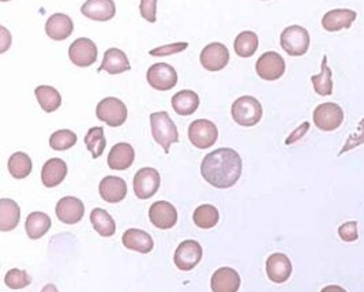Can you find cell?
<instances>
[{
	"label": "cell",
	"instance_id": "1",
	"mask_svg": "<svg viewBox=\"0 0 364 292\" xmlns=\"http://www.w3.org/2000/svg\"><path fill=\"white\" fill-rule=\"evenodd\" d=\"M242 169L241 154L229 147H220L209 153L201 164L203 179L217 188L235 186L242 176Z\"/></svg>",
	"mask_w": 364,
	"mask_h": 292
},
{
	"label": "cell",
	"instance_id": "2",
	"mask_svg": "<svg viewBox=\"0 0 364 292\" xmlns=\"http://www.w3.org/2000/svg\"><path fill=\"white\" fill-rule=\"evenodd\" d=\"M150 127L154 141L162 146L165 153H169L172 144L179 142L178 128L168 112H154L150 115Z\"/></svg>",
	"mask_w": 364,
	"mask_h": 292
},
{
	"label": "cell",
	"instance_id": "3",
	"mask_svg": "<svg viewBox=\"0 0 364 292\" xmlns=\"http://www.w3.org/2000/svg\"><path fill=\"white\" fill-rule=\"evenodd\" d=\"M232 118L238 125L253 127L262 119L263 109L261 103L251 96H242L232 104Z\"/></svg>",
	"mask_w": 364,
	"mask_h": 292
},
{
	"label": "cell",
	"instance_id": "4",
	"mask_svg": "<svg viewBox=\"0 0 364 292\" xmlns=\"http://www.w3.org/2000/svg\"><path fill=\"white\" fill-rule=\"evenodd\" d=\"M280 42L288 55L303 56L310 48V35L302 26H288L281 33Z\"/></svg>",
	"mask_w": 364,
	"mask_h": 292
},
{
	"label": "cell",
	"instance_id": "5",
	"mask_svg": "<svg viewBox=\"0 0 364 292\" xmlns=\"http://www.w3.org/2000/svg\"><path fill=\"white\" fill-rule=\"evenodd\" d=\"M315 126L322 131H334L344 122V111L336 103H324L314 109Z\"/></svg>",
	"mask_w": 364,
	"mask_h": 292
},
{
	"label": "cell",
	"instance_id": "6",
	"mask_svg": "<svg viewBox=\"0 0 364 292\" xmlns=\"http://www.w3.org/2000/svg\"><path fill=\"white\" fill-rule=\"evenodd\" d=\"M96 115L109 127H119L127 119V107L116 97H107L97 105Z\"/></svg>",
	"mask_w": 364,
	"mask_h": 292
},
{
	"label": "cell",
	"instance_id": "7",
	"mask_svg": "<svg viewBox=\"0 0 364 292\" xmlns=\"http://www.w3.org/2000/svg\"><path fill=\"white\" fill-rule=\"evenodd\" d=\"M190 142L198 149L212 147L217 142L219 130L216 125L206 119L194 121L188 127Z\"/></svg>",
	"mask_w": 364,
	"mask_h": 292
},
{
	"label": "cell",
	"instance_id": "8",
	"mask_svg": "<svg viewBox=\"0 0 364 292\" xmlns=\"http://www.w3.org/2000/svg\"><path fill=\"white\" fill-rule=\"evenodd\" d=\"M160 185L162 176L154 168H142L134 176V193L140 200L152 198L160 188Z\"/></svg>",
	"mask_w": 364,
	"mask_h": 292
},
{
	"label": "cell",
	"instance_id": "9",
	"mask_svg": "<svg viewBox=\"0 0 364 292\" xmlns=\"http://www.w3.org/2000/svg\"><path fill=\"white\" fill-rule=\"evenodd\" d=\"M147 83L156 90H171L178 84L176 70L166 63H156L147 70Z\"/></svg>",
	"mask_w": 364,
	"mask_h": 292
},
{
	"label": "cell",
	"instance_id": "10",
	"mask_svg": "<svg viewBox=\"0 0 364 292\" xmlns=\"http://www.w3.org/2000/svg\"><path fill=\"white\" fill-rule=\"evenodd\" d=\"M202 258V248L197 241H184L175 251V265L181 271L194 269Z\"/></svg>",
	"mask_w": 364,
	"mask_h": 292
},
{
	"label": "cell",
	"instance_id": "11",
	"mask_svg": "<svg viewBox=\"0 0 364 292\" xmlns=\"http://www.w3.org/2000/svg\"><path fill=\"white\" fill-rule=\"evenodd\" d=\"M258 75L265 81H276L285 73V62L283 56L277 52H265L255 64Z\"/></svg>",
	"mask_w": 364,
	"mask_h": 292
},
{
	"label": "cell",
	"instance_id": "12",
	"mask_svg": "<svg viewBox=\"0 0 364 292\" xmlns=\"http://www.w3.org/2000/svg\"><path fill=\"white\" fill-rule=\"evenodd\" d=\"M70 61L78 67H89L97 61V47L90 39L81 37L70 45Z\"/></svg>",
	"mask_w": 364,
	"mask_h": 292
},
{
	"label": "cell",
	"instance_id": "13",
	"mask_svg": "<svg viewBox=\"0 0 364 292\" xmlns=\"http://www.w3.org/2000/svg\"><path fill=\"white\" fill-rule=\"evenodd\" d=\"M229 63V51L222 42H212L201 52V64L209 71H220Z\"/></svg>",
	"mask_w": 364,
	"mask_h": 292
},
{
	"label": "cell",
	"instance_id": "14",
	"mask_svg": "<svg viewBox=\"0 0 364 292\" xmlns=\"http://www.w3.org/2000/svg\"><path fill=\"white\" fill-rule=\"evenodd\" d=\"M152 224L160 230H171L178 223V210L166 201H157L149 209Z\"/></svg>",
	"mask_w": 364,
	"mask_h": 292
},
{
	"label": "cell",
	"instance_id": "15",
	"mask_svg": "<svg viewBox=\"0 0 364 292\" xmlns=\"http://www.w3.org/2000/svg\"><path fill=\"white\" fill-rule=\"evenodd\" d=\"M81 13L92 21L107 22L116 14L114 0H87L82 4Z\"/></svg>",
	"mask_w": 364,
	"mask_h": 292
},
{
	"label": "cell",
	"instance_id": "16",
	"mask_svg": "<svg viewBox=\"0 0 364 292\" xmlns=\"http://www.w3.org/2000/svg\"><path fill=\"white\" fill-rule=\"evenodd\" d=\"M266 273L273 283H285L292 274V262L283 253H274L266 261Z\"/></svg>",
	"mask_w": 364,
	"mask_h": 292
},
{
	"label": "cell",
	"instance_id": "17",
	"mask_svg": "<svg viewBox=\"0 0 364 292\" xmlns=\"http://www.w3.org/2000/svg\"><path fill=\"white\" fill-rule=\"evenodd\" d=\"M85 214V205L75 197H64L56 204V216L61 223L73 226L80 223Z\"/></svg>",
	"mask_w": 364,
	"mask_h": 292
},
{
	"label": "cell",
	"instance_id": "18",
	"mask_svg": "<svg viewBox=\"0 0 364 292\" xmlns=\"http://www.w3.org/2000/svg\"><path fill=\"white\" fill-rule=\"evenodd\" d=\"M74 22L66 14H54L45 23V33L55 42H63L73 35Z\"/></svg>",
	"mask_w": 364,
	"mask_h": 292
},
{
	"label": "cell",
	"instance_id": "19",
	"mask_svg": "<svg viewBox=\"0 0 364 292\" xmlns=\"http://www.w3.org/2000/svg\"><path fill=\"white\" fill-rule=\"evenodd\" d=\"M358 17L356 11L349 8H336L326 13L322 18V26L327 32H339L352 26Z\"/></svg>",
	"mask_w": 364,
	"mask_h": 292
},
{
	"label": "cell",
	"instance_id": "20",
	"mask_svg": "<svg viewBox=\"0 0 364 292\" xmlns=\"http://www.w3.org/2000/svg\"><path fill=\"white\" fill-rule=\"evenodd\" d=\"M241 276L232 268H220L212 276V291L238 292L241 288Z\"/></svg>",
	"mask_w": 364,
	"mask_h": 292
},
{
	"label": "cell",
	"instance_id": "21",
	"mask_svg": "<svg viewBox=\"0 0 364 292\" xmlns=\"http://www.w3.org/2000/svg\"><path fill=\"white\" fill-rule=\"evenodd\" d=\"M100 195L105 202L118 204L127 195V183L119 176H105L100 182Z\"/></svg>",
	"mask_w": 364,
	"mask_h": 292
},
{
	"label": "cell",
	"instance_id": "22",
	"mask_svg": "<svg viewBox=\"0 0 364 292\" xmlns=\"http://www.w3.org/2000/svg\"><path fill=\"white\" fill-rule=\"evenodd\" d=\"M121 242L124 248H127L128 250L138 251L142 254H147L154 248L153 238L147 232L138 229H130L126 231L123 233Z\"/></svg>",
	"mask_w": 364,
	"mask_h": 292
},
{
	"label": "cell",
	"instance_id": "23",
	"mask_svg": "<svg viewBox=\"0 0 364 292\" xmlns=\"http://www.w3.org/2000/svg\"><path fill=\"white\" fill-rule=\"evenodd\" d=\"M135 159L134 147L130 144L121 142L111 149L108 156V166L114 171H124L133 166Z\"/></svg>",
	"mask_w": 364,
	"mask_h": 292
},
{
	"label": "cell",
	"instance_id": "24",
	"mask_svg": "<svg viewBox=\"0 0 364 292\" xmlns=\"http://www.w3.org/2000/svg\"><path fill=\"white\" fill-rule=\"evenodd\" d=\"M67 176V164L61 159H51L48 160L42 171H41V181L45 188H56Z\"/></svg>",
	"mask_w": 364,
	"mask_h": 292
},
{
	"label": "cell",
	"instance_id": "25",
	"mask_svg": "<svg viewBox=\"0 0 364 292\" xmlns=\"http://www.w3.org/2000/svg\"><path fill=\"white\" fill-rule=\"evenodd\" d=\"M130 68H131V66H130L126 54L118 48H109L104 54V59H102V66L99 67V73L107 71L108 74L115 75V74H121L124 71H128Z\"/></svg>",
	"mask_w": 364,
	"mask_h": 292
},
{
	"label": "cell",
	"instance_id": "26",
	"mask_svg": "<svg viewBox=\"0 0 364 292\" xmlns=\"http://www.w3.org/2000/svg\"><path fill=\"white\" fill-rule=\"evenodd\" d=\"M20 209L18 204L8 198L0 200V231H13L20 223Z\"/></svg>",
	"mask_w": 364,
	"mask_h": 292
},
{
	"label": "cell",
	"instance_id": "27",
	"mask_svg": "<svg viewBox=\"0 0 364 292\" xmlns=\"http://www.w3.org/2000/svg\"><path fill=\"white\" fill-rule=\"evenodd\" d=\"M172 107L182 116L193 115L200 107V97L193 90H181L172 97Z\"/></svg>",
	"mask_w": 364,
	"mask_h": 292
},
{
	"label": "cell",
	"instance_id": "28",
	"mask_svg": "<svg viewBox=\"0 0 364 292\" xmlns=\"http://www.w3.org/2000/svg\"><path fill=\"white\" fill-rule=\"evenodd\" d=\"M52 226L51 217L42 212H33L28 216L25 229L30 239H40Z\"/></svg>",
	"mask_w": 364,
	"mask_h": 292
},
{
	"label": "cell",
	"instance_id": "29",
	"mask_svg": "<svg viewBox=\"0 0 364 292\" xmlns=\"http://www.w3.org/2000/svg\"><path fill=\"white\" fill-rule=\"evenodd\" d=\"M90 221L93 224V229L99 232L100 236L111 238L116 232V224L112 216L102 208H96L90 213Z\"/></svg>",
	"mask_w": 364,
	"mask_h": 292
},
{
	"label": "cell",
	"instance_id": "30",
	"mask_svg": "<svg viewBox=\"0 0 364 292\" xmlns=\"http://www.w3.org/2000/svg\"><path fill=\"white\" fill-rule=\"evenodd\" d=\"M35 95L37 97V102L41 108L48 114L55 112L61 105V93L52 86H48V85L37 86L35 90Z\"/></svg>",
	"mask_w": 364,
	"mask_h": 292
},
{
	"label": "cell",
	"instance_id": "31",
	"mask_svg": "<svg viewBox=\"0 0 364 292\" xmlns=\"http://www.w3.org/2000/svg\"><path fill=\"white\" fill-rule=\"evenodd\" d=\"M220 213L216 207L205 204L194 212V223L202 230H210L219 224Z\"/></svg>",
	"mask_w": 364,
	"mask_h": 292
},
{
	"label": "cell",
	"instance_id": "32",
	"mask_svg": "<svg viewBox=\"0 0 364 292\" xmlns=\"http://www.w3.org/2000/svg\"><path fill=\"white\" fill-rule=\"evenodd\" d=\"M32 168H33V163L30 157L23 152L14 153L8 160V171L11 176L16 179L28 178L32 172Z\"/></svg>",
	"mask_w": 364,
	"mask_h": 292
},
{
	"label": "cell",
	"instance_id": "33",
	"mask_svg": "<svg viewBox=\"0 0 364 292\" xmlns=\"http://www.w3.org/2000/svg\"><path fill=\"white\" fill-rule=\"evenodd\" d=\"M233 45H235L236 54H238L241 58H251V56L257 52V49H258L260 40H258L257 33L250 32V30H245V32H242V33L236 37Z\"/></svg>",
	"mask_w": 364,
	"mask_h": 292
},
{
	"label": "cell",
	"instance_id": "34",
	"mask_svg": "<svg viewBox=\"0 0 364 292\" xmlns=\"http://www.w3.org/2000/svg\"><path fill=\"white\" fill-rule=\"evenodd\" d=\"M85 144H86L87 150L92 153L93 159H99L104 153V149L107 146L104 128L102 127H92L85 137Z\"/></svg>",
	"mask_w": 364,
	"mask_h": 292
},
{
	"label": "cell",
	"instance_id": "35",
	"mask_svg": "<svg viewBox=\"0 0 364 292\" xmlns=\"http://www.w3.org/2000/svg\"><path fill=\"white\" fill-rule=\"evenodd\" d=\"M311 81L315 92L320 96H330L333 93V81H332V70L327 66V56L322 59V71L320 75H313Z\"/></svg>",
	"mask_w": 364,
	"mask_h": 292
},
{
	"label": "cell",
	"instance_id": "36",
	"mask_svg": "<svg viewBox=\"0 0 364 292\" xmlns=\"http://www.w3.org/2000/svg\"><path fill=\"white\" fill-rule=\"evenodd\" d=\"M77 134L71 130H59L55 131L49 138V145L54 150H67L77 144Z\"/></svg>",
	"mask_w": 364,
	"mask_h": 292
},
{
	"label": "cell",
	"instance_id": "37",
	"mask_svg": "<svg viewBox=\"0 0 364 292\" xmlns=\"http://www.w3.org/2000/svg\"><path fill=\"white\" fill-rule=\"evenodd\" d=\"M4 283L7 287H10L11 290H22L25 287H28L32 283L30 276L25 271L20 269H11V271L6 273L4 277Z\"/></svg>",
	"mask_w": 364,
	"mask_h": 292
},
{
	"label": "cell",
	"instance_id": "38",
	"mask_svg": "<svg viewBox=\"0 0 364 292\" xmlns=\"http://www.w3.org/2000/svg\"><path fill=\"white\" fill-rule=\"evenodd\" d=\"M187 48H188V42H175V44L157 47V48L149 51V55H152V56H171V55L182 52Z\"/></svg>",
	"mask_w": 364,
	"mask_h": 292
},
{
	"label": "cell",
	"instance_id": "39",
	"mask_svg": "<svg viewBox=\"0 0 364 292\" xmlns=\"http://www.w3.org/2000/svg\"><path fill=\"white\" fill-rule=\"evenodd\" d=\"M157 1L159 0H141V4H140V13H141L142 18H145L150 23H154L157 20V17H156Z\"/></svg>",
	"mask_w": 364,
	"mask_h": 292
},
{
	"label": "cell",
	"instance_id": "40",
	"mask_svg": "<svg viewBox=\"0 0 364 292\" xmlns=\"http://www.w3.org/2000/svg\"><path fill=\"white\" fill-rule=\"evenodd\" d=\"M339 235L344 242H355L358 236V223L356 221H348L339 229Z\"/></svg>",
	"mask_w": 364,
	"mask_h": 292
},
{
	"label": "cell",
	"instance_id": "41",
	"mask_svg": "<svg viewBox=\"0 0 364 292\" xmlns=\"http://www.w3.org/2000/svg\"><path fill=\"white\" fill-rule=\"evenodd\" d=\"M0 42H1V48L0 52H6L8 49V47L11 45V35L8 33V30L6 28H0Z\"/></svg>",
	"mask_w": 364,
	"mask_h": 292
},
{
	"label": "cell",
	"instance_id": "42",
	"mask_svg": "<svg viewBox=\"0 0 364 292\" xmlns=\"http://www.w3.org/2000/svg\"><path fill=\"white\" fill-rule=\"evenodd\" d=\"M321 292H346L343 287L340 286H327L324 287V290Z\"/></svg>",
	"mask_w": 364,
	"mask_h": 292
},
{
	"label": "cell",
	"instance_id": "43",
	"mask_svg": "<svg viewBox=\"0 0 364 292\" xmlns=\"http://www.w3.org/2000/svg\"><path fill=\"white\" fill-rule=\"evenodd\" d=\"M41 292H59L58 291V288L54 286V284H47L42 290H41Z\"/></svg>",
	"mask_w": 364,
	"mask_h": 292
},
{
	"label": "cell",
	"instance_id": "44",
	"mask_svg": "<svg viewBox=\"0 0 364 292\" xmlns=\"http://www.w3.org/2000/svg\"><path fill=\"white\" fill-rule=\"evenodd\" d=\"M1 1H10V0H1Z\"/></svg>",
	"mask_w": 364,
	"mask_h": 292
}]
</instances>
